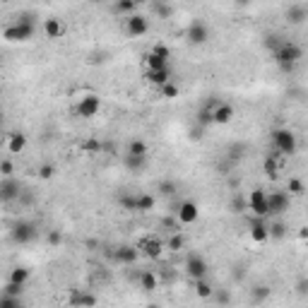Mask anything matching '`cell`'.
Wrapping results in <instances>:
<instances>
[{"label":"cell","instance_id":"cell-24","mask_svg":"<svg viewBox=\"0 0 308 308\" xmlns=\"http://www.w3.org/2000/svg\"><path fill=\"white\" fill-rule=\"evenodd\" d=\"M308 17V12L303 5H291L289 10H287V19H289V24H294V27H299V24H303Z\"/></svg>","mask_w":308,"mask_h":308},{"label":"cell","instance_id":"cell-29","mask_svg":"<svg viewBox=\"0 0 308 308\" xmlns=\"http://www.w3.org/2000/svg\"><path fill=\"white\" fill-rule=\"evenodd\" d=\"M154 195L149 193H137V212H152L154 209Z\"/></svg>","mask_w":308,"mask_h":308},{"label":"cell","instance_id":"cell-47","mask_svg":"<svg viewBox=\"0 0 308 308\" xmlns=\"http://www.w3.org/2000/svg\"><path fill=\"white\" fill-rule=\"evenodd\" d=\"M3 120H5V113H3V109H0V126H3Z\"/></svg>","mask_w":308,"mask_h":308},{"label":"cell","instance_id":"cell-40","mask_svg":"<svg viewBox=\"0 0 308 308\" xmlns=\"http://www.w3.org/2000/svg\"><path fill=\"white\" fill-rule=\"evenodd\" d=\"M303 191H306V188H303V183H301L299 178H291V181H289V191H287V193H294V195H303Z\"/></svg>","mask_w":308,"mask_h":308},{"label":"cell","instance_id":"cell-18","mask_svg":"<svg viewBox=\"0 0 308 308\" xmlns=\"http://www.w3.org/2000/svg\"><path fill=\"white\" fill-rule=\"evenodd\" d=\"M147 80L152 82L154 87H162L166 82H171L173 80L171 65H169V68H162V70H147Z\"/></svg>","mask_w":308,"mask_h":308},{"label":"cell","instance_id":"cell-37","mask_svg":"<svg viewBox=\"0 0 308 308\" xmlns=\"http://www.w3.org/2000/svg\"><path fill=\"white\" fill-rule=\"evenodd\" d=\"M53 173H55V166H53V164H44V166H39V176H41L44 181L53 178Z\"/></svg>","mask_w":308,"mask_h":308},{"label":"cell","instance_id":"cell-12","mask_svg":"<svg viewBox=\"0 0 308 308\" xmlns=\"http://www.w3.org/2000/svg\"><path fill=\"white\" fill-rule=\"evenodd\" d=\"M234 106L227 104V101H217L214 104V109H212V123H217V126H227L231 123V118H234Z\"/></svg>","mask_w":308,"mask_h":308},{"label":"cell","instance_id":"cell-49","mask_svg":"<svg viewBox=\"0 0 308 308\" xmlns=\"http://www.w3.org/2000/svg\"><path fill=\"white\" fill-rule=\"evenodd\" d=\"M0 205H3V200H0Z\"/></svg>","mask_w":308,"mask_h":308},{"label":"cell","instance_id":"cell-21","mask_svg":"<svg viewBox=\"0 0 308 308\" xmlns=\"http://www.w3.org/2000/svg\"><path fill=\"white\" fill-rule=\"evenodd\" d=\"M219 99H209L202 109L198 111V116H195V123H198L200 128H207V126H212V109H214V104H217Z\"/></svg>","mask_w":308,"mask_h":308},{"label":"cell","instance_id":"cell-2","mask_svg":"<svg viewBox=\"0 0 308 308\" xmlns=\"http://www.w3.org/2000/svg\"><path fill=\"white\" fill-rule=\"evenodd\" d=\"M272 55H274V63L280 65L282 70L289 73V70H294V65L303 58V48L296 41H280L277 48L272 51Z\"/></svg>","mask_w":308,"mask_h":308},{"label":"cell","instance_id":"cell-4","mask_svg":"<svg viewBox=\"0 0 308 308\" xmlns=\"http://www.w3.org/2000/svg\"><path fill=\"white\" fill-rule=\"evenodd\" d=\"M10 238L19 245H27L37 238V224L34 222H27V219H19L15 227L10 229Z\"/></svg>","mask_w":308,"mask_h":308},{"label":"cell","instance_id":"cell-5","mask_svg":"<svg viewBox=\"0 0 308 308\" xmlns=\"http://www.w3.org/2000/svg\"><path fill=\"white\" fill-rule=\"evenodd\" d=\"M291 205V198L287 191H272L267 193V217H280Z\"/></svg>","mask_w":308,"mask_h":308},{"label":"cell","instance_id":"cell-7","mask_svg":"<svg viewBox=\"0 0 308 308\" xmlns=\"http://www.w3.org/2000/svg\"><path fill=\"white\" fill-rule=\"evenodd\" d=\"M99 111H101V99L94 94V91H89V94L80 97L77 106H75V113H77L80 118H94Z\"/></svg>","mask_w":308,"mask_h":308},{"label":"cell","instance_id":"cell-31","mask_svg":"<svg viewBox=\"0 0 308 308\" xmlns=\"http://www.w3.org/2000/svg\"><path fill=\"white\" fill-rule=\"evenodd\" d=\"M29 277H32V274H29L27 267H15V270L10 272V280L8 282H15V284H22V287H24V284L29 282Z\"/></svg>","mask_w":308,"mask_h":308},{"label":"cell","instance_id":"cell-45","mask_svg":"<svg viewBox=\"0 0 308 308\" xmlns=\"http://www.w3.org/2000/svg\"><path fill=\"white\" fill-rule=\"evenodd\" d=\"M48 243H51V245H60V243H63V236L58 234V231H51V234H48Z\"/></svg>","mask_w":308,"mask_h":308},{"label":"cell","instance_id":"cell-28","mask_svg":"<svg viewBox=\"0 0 308 308\" xmlns=\"http://www.w3.org/2000/svg\"><path fill=\"white\" fill-rule=\"evenodd\" d=\"M193 282H195V294H198L200 299H212L214 289H212V284H209L205 277H200V280H193Z\"/></svg>","mask_w":308,"mask_h":308},{"label":"cell","instance_id":"cell-19","mask_svg":"<svg viewBox=\"0 0 308 308\" xmlns=\"http://www.w3.org/2000/svg\"><path fill=\"white\" fill-rule=\"evenodd\" d=\"M137 248H140V251H145L147 258H159V255H162V251H164V243L159 241V238H145V241L137 245Z\"/></svg>","mask_w":308,"mask_h":308},{"label":"cell","instance_id":"cell-46","mask_svg":"<svg viewBox=\"0 0 308 308\" xmlns=\"http://www.w3.org/2000/svg\"><path fill=\"white\" fill-rule=\"evenodd\" d=\"M145 3H149V0H135V5H145Z\"/></svg>","mask_w":308,"mask_h":308},{"label":"cell","instance_id":"cell-20","mask_svg":"<svg viewBox=\"0 0 308 308\" xmlns=\"http://www.w3.org/2000/svg\"><path fill=\"white\" fill-rule=\"evenodd\" d=\"M24 147H27V135H24V133H10L8 135V152L10 154L24 152Z\"/></svg>","mask_w":308,"mask_h":308},{"label":"cell","instance_id":"cell-35","mask_svg":"<svg viewBox=\"0 0 308 308\" xmlns=\"http://www.w3.org/2000/svg\"><path fill=\"white\" fill-rule=\"evenodd\" d=\"M159 89H162V97H164V99H176V97H178V87L173 84V80L166 82V84H162Z\"/></svg>","mask_w":308,"mask_h":308},{"label":"cell","instance_id":"cell-8","mask_svg":"<svg viewBox=\"0 0 308 308\" xmlns=\"http://www.w3.org/2000/svg\"><path fill=\"white\" fill-rule=\"evenodd\" d=\"M169 58H171V51L166 46L157 44L145 55V63H147V70H162V68H169Z\"/></svg>","mask_w":308,"mask_h":308},{"label":"cell","instance_id":"cell-11","mask_svg":"<svg viewBox=\"0 0 308 308\" xmlns=\"http://www.w3.org/2000/svg\"><path fill=\"white\" fill-rule=\"evenodd\" d=\"M207 39H209V27L205 22H200V19H193L191 27H188V41L193 46H202L207 44Z\"/></svg>","mask_w":308,"mask_h":308},{"label":"cell","instance_id":"cell-10","mask_svg":"<svg viewBox=\"0 0 308 308\" xmlns=\"http://www.w3.org/2000/svg\"><path fill=\"white\" fill-rule=\"evenodd\" d=\"M186 270L191 274V280H200V277H207V263H205V258L198 253H188L186 258Z\"/></svg>","mask_w":308,"mask_h":308},{"label":"cell","instance_id":"cell-15","mask_svg":"<svg viewBox=\"0 0 308 308\" xmlns=\"http://www.w3.org/2000/svg\"><path fill=\"white\" fill-rule=\"evenodd\" d=\"M198 214H200V209H198V205H195L193 200L181 202V205H178V212H176V217H178L181 224H193V222L198 219Z\"/></svg>","mask_w":308,"mask_h":308},{"label":"cell","instance_id":"cell-1","mask_svg":"<svg viewBox=\"0 0 308 308\" xmlns=\"http://www.w3.org/2000/svg\"><path fill=\"white\" fill-rule=\"evenodd\" d=\"M37 34V22H34V15H19L12 24L3 29V39L10 41V44H22V41H29V39Z\"/></svg>","mask_w":308,"mask_h":308},{"label":"cell","instance_id":"cell-6","mask_svg":"<svg viewBox=\"0 0 308 308\" xmlns=\"http://www.w3.org/2000/svg\"><path fill=\"white\" fill-rule=\"evenodd\" d=\"M245 207H248V212H251L253 217L267 219V193H265L263 188L251 191V195H248V200H245Z\"/></svg>","mask_w":308,"mask_h":308},{"label":"cell","instance_id":"cell-39","mask_svg":"<svg viewBox=\"0 0 308 308\" xmlns=\"http://www.w3.org/2000/svg\"><path fill=\"white\" fill-rule=\"evenodd\" d=\"M169 248H171V251H181L183 248V236L178 234V231H173V236L169 238Z\"/></svg>","mask_w":308,"mask_h":308},{"label":"cell","instance_id":"cell-16","mask_svg":"<svg viewBox=\"0 0 308 308\" xmlns=\"http://www.w3.org/2000/svg\"><path fill=\"white\" fill-rule=\"evenodd\" d=\"M248 229H251V238H253L255 243H265L270 238L267 236V222H265V217H253Z\"/></svg>","mask_w":308,"mask_h":308},{"label":"cell","instance_id":"cell-23","mask_svg":"<svg viewBox=\"0 0 308 308\" xmlns=\"http://www.w3.org/2000/svg\"><path fill=\"white\" fill-rule=\"evenodd\" d=\"M149 5H152V12L159 19H169L173 15V5L169 0H149Z\"/></svg>","mask_w":308,"mask_h":308},{"label":"cell","instance_id":"cell-13","mask_svg":"<svg viewBox=\"0 0 308 308\" xmlns=\"http://www.w3.org/2000/svg\"><path fill=\"white\" fill-rule=\"evenodd\" d=\"M126 32L130 37H145L149 32V22H147L142 15H128V22H126Z\"/></svg>","mask_w":308,"mask_h":308},{"label":"cell","instance_id":"cell-25","mask_svg":"<svg viewBox=\"0 0 308 308\" xmlns=\"http://www.w3.org/2000/svg\"><path fill=\"white\" fill-rule=\"evenodd\" d=\"M277 157H280L277 152L265 157L263 169H265V173H267V178H277V176H280V164H277Z\"/></svg>","mask_w":308,"mask_h":308},{"label":"cell","instance_id":"cell-32","mask_svg":"<svg viewBox=\"0 0 308 308\" xmlns=\"http://www.w3.org/2000/svg\"><path fill=\"white\" fill-rule=\"evenodd\" d=\"M24 301H22V296H12V294H5L3 291V296H0V308H17L22 306Z\"/></svg>","mask_w":308,"mask_h":308},{"label":"cell","instance_id":"cell-34","mask_svg":"<svg viewBox=\"0 0 308 308\" xmlns=\"http://www.w3.org/2000/svg\"><path fill=\"white\" fill-rule=\"evenodd\" d=\"M284 234H287V227H284L282 222L267 224V236H270V238H284Z\"/></svg>","mask_w":308,"mask_h":308},{"label":"cell","instance_id":"cell-17","mask_svg":"<svg viewBox=\"0 0 308 308\" xmlns=\"http://www.w3.org/2000/svg\"><path fill=\"white\" fill-rule=\"evenodd\" d=\"M65 32H68V27H65L63 19H58V17L44 19V34L48 39H63Z\"/></svg>","mask_w":308,"mask_h":308},{"label":"cell","instance_id":"cell-26","mask_svg":"<svg viewBox=\"0 0 308 308\" xmlns=\"http://www.w3.org/2000/svg\"><path fill=\"white\" fill-rule=\"evenodd\" d=\"M140 287L145 291H154L157 287H159V277L154 274V270H145L142 274H140Z\"/></svg>","mask_w":308,"mask_h":308},{"label":"cell","instance_id":"cell-43","mask_svg":"<svg viewBox=\"0 0 308 308\" xmlns=\"http://www.w3.org/2000/svg\"><path fill=\"white\" fill-rule=\"evenodd\" d=\"M15 173V164L8 162V159H3L0 162V176H12Z\"/></svg>","mask_w":308,"mask_h":308},{"label":"cell","instance_id":"cell-27","mask_svg":"<svg viewBox=\"0 0 308 308\" xmlns=\"http://www.w3.org/2000/svg\"><path fill=\"white\" fill-rule=\"evenodd\" d=\"M70 306H94L97 303V296H91V294H82V291H73V296L68 299Z\"/></svg>","mask_w":308,"mask_h":308},{"label":"cell","instance_id":"cell-30","mask_svg":"<svg viewBox=\"0 0 308 308\" xmlns=\"http://www.w3.org/2000/svg\"><path fill=\"white\" fill-rule=\"evenodd\" d=\"M118 205L128 212H137V195L135 193H123L120 198H118Z\"/></svg>","mask_w":308,"mask_h":308},{"label":"cell","instance_id":"cell-3","mask_svg":"<svg viewBox=\"0 0 308 308\" xmlns=\"http://www.w3.org/2000/svg\"><path fill=\"white\" fill-rule=\"evenodd\" d=\"M270 140L274 152L280 157H294L296 149H299V140H296V135L291 133L289 128H274L270 133Z\"/></svg>","mask_w":308,"mask_h":308},{"label":"cell","instance_id":"cell-9","mask_svg":"<svg viewBox=\"0 0 308 308\" xmlns=\"http://www.w3.org/2000/svg\"><path fill=\"white\" fill-rule=\"evenodd\" d=\"M19 195H22V183L17 178H12V176H3L0 178V200L3 202H12Z\"/></svg>","mask_w":308,"mask_h":308},{"label":"cell","instance_id":"cell-22","mask_svg":"<svg viewBox=\"0 0 308 308\" xmlns=\"http://www.w3.org/2000/svg\"><path fill=\"white\" fill-rule=\"evenodd\" d=\"M123 164H126L128 171H142L147 166V154H128L126 152V159H123Z\"/></svg>","mask_w":308,"mask_h":308},{"label":"cell","instance_id":"cell-14","mask_svg":"<svg viewBox=\"0 0 308 308\" xmlns=\"http://www.w3.org/2000/svg\"><path fill=\"white\" fill-rule=\"evenodd\" d=\"M140 258V248L137 245H118L116 253H113V260L120 265H133Z\"/></svg>","mask_w":308,"mask_h":308},{"label":"cell","instance_id":"cell-33","mask_svg":"<svg viewBox=\"0 0 308 308\" xmlns=\"http://www.w3.org/2000/svg\"><path fill=\"white\" fill-rule=\"evenodd\" d=\"M135 0H116V10L123 15H135Z\"/></svg>","mask_w":308,"mask_h":308},{"label":"cell","instance_id":"cell-44","mask_svg":"<svg viewBox=\"0 0 308 308\" xmlns=\"http://www.w3.org/2000/svg\"><path fill=\"white\" fill-rule=\"evenodd\" d=\"M270 296V289L267 287H258L255 289V301H263V299H267Z\"/></svg>","mask_w":308,"mask_h":308},{"label":"cell","instance_id":"cell-36","mask_svg":"<svg viewBox=\"0 0 308 308\" xmlns=\"http://www.w3.org/2000/svg\"><path fill=\"white\" fill-rule=\"evenodd\" d=\"M128 154H147V145L142 140H133V142L128 145Z\"/></svg>","mask_w":308,"mask_h":308},{"label":"cell","instance_id":"cell-38","mask_svg":"<svg viewBox=\"0 0 308 308\" xmlns=\"http://www.w3.org/2000/svg\"><path fill=\"white\" fill-rule=\"evenodd\" d=\"M5 294H12V296H22V291H24V287H22V284H15V282H8V284H5Z\"/></svg>","mask_w":308,"mask_h":308},{"label":"cell","instance_id":"cell-42","mask_svg":"<svg viewBox=\"0 0 308 308\" xmlns=\"http://www.w3.org/2000/svg\"><path fill=\"white\" fill-rule=\"evenodd\" d=\"M84 152L99 154L101 152V142H99V140H87V142H84Z\"/></svg>","mask_w":308,"mask_h":308},{"label":"cell","instance_id":"cell-41","mask_svg":"<svg viewBox=\"0 0 308 308\" xmlns=\"http://www.w3.org/2000/svg\"><path fill=\"white\" fill-rule=\"evenodd\" d=\"M159 193H162V195H173V193H176V183H173V181H162V183H159Z\"/></svg>","mask_w":308,"mask_h":308},{"label":"cell","instance_id":"cell-48","mask_svg":"<svg viewBox=\"0 0 308 308\" xmlns=\"http://www.w3.org/2000/svg\"><path fill=\"white\" fill-rule=\"evenodd\" d=\"M0 70H3V58H0Z\"/></svg>","mask_w":308,"mask_h":308}]
</instances>
